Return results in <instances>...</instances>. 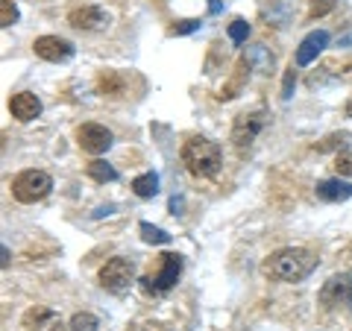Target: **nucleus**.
I'll use <instances>...</instances> for the list:
<instances>
[{"instance_id":"obj_3","label":"nucleus","mask_w":352,"mask_h":331,"mask_svg":"<svg viewBox=\"0 0 352 331\" xmlns=\"http://www.w3.org/2000/svg\"><path fill=\"white\" fill-rule=\"evenodd\" d=\"M179 275H182V255H176V252H164V255L156 258V270H150L144 279H141V288H144V293L164 296L168 290L176 288Z\"/></svg>"},{"instance_id":"obj_21","label":"nucleus","mask_w":352,"mask_h":331,"mask_svg":"<svg viewBox=\"0 0 352 331\" xmlns=\"http://www.w3.org/2000/svg\"><path fill=\"white\" fill-rule=\"evenodd\" d=\"M250 36V24L244 18H235L232 24H229V38H232V44H244Z\"/></svg>"},{"instance_id":"obj_9","label":"nucleus","mask_w":352,"mask_h":331,"mask_svg":"<svg viewBox=\"0 0 352 331\" xmlns=\"http://www.w3.org/2000/svg\"><path fill=\"white\" fill-rule=\"evenodd\" d=\"M21 328L24 331H65V323L62 317L53 311V308H44V305H36L21 317Z\"/></svg>"},{"instance_id":"obj_28","label":"nucleus","mask_w":352,"mask_h":331,"mask_svg":"<svg viewBox=\"0 0 352 331\" xmlns=\"http://www.w3.org/2000/svg\"><path fill=\"white\" fill-rule=\"evenodd\" d=\"M200 30V21H179V24H173V36H188V32Z\"/></svg>"},{"instance_id":"obj_18","label":"nucleus","mask_w":352,"mask_h":331,"mask_svg":"<svg viewBox=\"0 0 352 331\" xmlns=\"http://www.w3.org/2000/svg\"><path fill=\"white\" fill-rule=\"evenodd\" d=\"M85 173L91 176L94 182H100V185H106V182H115V179H118V170H115L109 161H100V159H94L91 164H88Z\"/></svg>"},{"instance_id":"obj_6","label":"nucleus","mask_w":352,"mask_h":331,"mask_svg":"<svg viewBox=\"0 0 352 331\" xmlns=\"http://www.w3.org/2000/svg\"><path fill=\"white\" fill-rule=\"evenodd\" d=\"M267 120H270V115L264 112V109H252V112L238 115L235 124H232V144L238 150H247L252 141L258 138V132L267 126Z\"/></svg>"},{"instance_id":"obj_32","label":"nucleus","mask_w":352,"mask_h":331,"mask_svg":"<svg viewBox=\"0 0 352 331\" xmlns=\"http://www.w3.org/2000/svg\"><path fill=\"white\" fill-rule=\"evenodd\" d=\"M346 117H352V97L346 100Z\"/></svg>"},{"instance_id":"obj_23","label":"nucleus","mask_w":352,"mask_h":331,"mask_svg":"<svg viewBox=\"0 0 352 331\" xmlns=\"http://www.w3.org/2000/svg\"><path fill=\"white\" fill-rule=\"evenodd\" d=\"M335 6H338V0H311V6H308V18H326Z\"/></svg>"},{"instance_id":"obj_10","label":"nucleus","mask_w":352,"mask_h":331,"mask_svg":"<svg viewBox=\"0 0 352 331\" xmlns=\"http://www.w3.org/2000/svg\"><path fill=\"white\" fill-rule=\"evenodd\" d=\"M32 50L36 56L44 62H68L74 56V44L68 38H59V36H41L32 41Z\"/></svg>"},{"instance_id":"obj_30","label":"nucleus","mask_w":352,"mask_h":331,"mask_svg":"<svg viewBox=\"0 0 352 331\" xmlns=\"http://www.w3.org/2000/svg\"><path fill=\"white\" fill-rule=\"evenodd\" d=\"M208 12H212V15L220 12V0H208Z\"/></svg>"},{"instance_id":"obj_27","label":"nucleus","mask_w":352,"mask_h":331,"mask_svg":"<svg viewBox=\"0 0 352 331\" xmlns=\"http://www.w3.org/2000/svg\"><path fill=\"white\" fill-rule=\"evenodd\" d=\"M294 85H296V71L291 65V68L285 71V80H282V100H291L294 97Z\"/></svg>"},{"instance_id":"obj_13","label":"nucleus","mask_w":352,"mask_h":331,"mask_svg":"<svg viewBox=\"0 0 352 331\" xmlns=\"http://www.w3.org/2000/svg\"><path fill=\"white\" fill-rule=\"evenodd\" d=\"M9 112H12L15 120L27 124V120H36L41 115V100L32 91H18L9 97Z\"/></svg>"},{"instance_id":"obj_26","label":"nucleus","mask_w":352,"mask_h":331,"mask_svg":"<svg viewBox=\"0 0 352 331\" xmlns=\"http://www.w3.org/2000/svg\"><path fill=\"white\" fill-rule=\"evenodd\" d=\"M335 173H338V176H352V152H338V159H335Z\"/></svg>"},{"instance_id":"obj_33","label":"nucleus","mask_w":352,"mask_h":331,"mask_svg":"<svg viewBox=\"0 0 352 331\" xmlns=\"http://www.w3.org/2000/svg\"><path fill=\"white\" fill-rule=\"evenodd\" d=\"M340 44H344V47H346V44H352V36H346V38H340Z\"/></svg>"},{"instance_id":"obj_2","label":"nucleus","mask_w":352,"mask_h":331,"mask_svg":"<svg viewBox=\"0 0 352 331\" xmlns=\"http://www.w3.org/2000/svg\"><path fill=\"white\" fill-rule=\"evenodd\" d=\"M179 159L185 164V170L191 176H200V179H208L220 170L223 164V152H220V144L212 138H203V135H194L182 144L179 150Z\"/></svg>"},{"instance_id":"obj_15","label":"nucleus","mask_w":352,"mask_h":331,"mask_svg":"<svg viewBox=\"0 0 352 331\" xmlns=\"http://www.w3.org/2000/svg\"><path fill=\"white\" fill-rule=\"evenodd\" d=\"M247 76H250V62L241 59V62H238V71H235L232 80H229V85L220 88L217 100H232V97H238V91H241V88H244V82H247Z\"/></svg>"},{"instance_id":"obj_31","label":"nucleus","mask_w":352,"mask_h":331,"mask_svg":"<svg viewBox=\"0 0 352 331\" xmlns=\"http://www.w3.org/2000/svg\"><path fill=\"white\" fill-rule=\"evenodd\" d=\"M0 252H3V261H0V267H9V247H3V249H0Z\"/></svg>"},{"instance_id":"obj_14","label":"nucleus","mask_w":352,"mask_h":331,"mask_svg":"<svg viewBox=\"0 0 352 331\" xmlns=\"http://www.w3.org/2000/svg\"><path fill=\"white\" fill-rule=\"evenodd\" d=\"M314 194H317V200H320V203H344V200H349V196H352V185L338 176V179L317 182Z\"/></svg>"},{"instance_id":"obj_4","label":"nucleus","mask_w":352,"mask_h":331,"mask_svg":"<svg viewBox=\"0 0 352 331\" xmlns=\"http://www.w3.org/2000/svg\"><path fill=\"white\" fill-rule=\"evenodd\" d=\"M50 191H53V179H50V173H44V170H24L12 179V196L24 205L44 200Z\"/></svg>"},{"instance_id":"obj_16","label":"nucleus","mask_w":352,"mask_h":331,"mask_svg":"<svg viewBox=\"0 0 352 331\" xmlns=\"http://www.w3.org/2000/svg\"><path fill=\"white\" fill-rule=\"evenodd\" d=\"M132 194L141 196V200H150V196H156L159 194V176L147 170V173H141L132 179Z\"/></svg>"},{"instance_id":"obj_25","label":"nucleus","mask_w":352,"mask_h":331,"mask_svg":"<svg viewBox=\"0 0 352 331\" xmlns=\"http://www.w3.org/2000/svg\"><path fill=\"white\" fill-rule=\"evenodd\" d=\"M120 88H124V80H120V76H115V73H103V76H100V91H103V94L120 91Z\"/></svg>"},{"instance_id":"obj_12","label":"nucleus","mask_w":352,"mask_h":331,"mask_svg":"<svg viewBox=\"0 0 352 331\" xmlns=\"http://www.w3.org/2000/svg\"><path fill=\"white\" fill-rule=\"evenodd\" d=\"M326 44H329V32L326 30L308 32V36L300 41V47H296V68H305V65H311L326 50Z\"/></svg>"},{"instance_id":"obj_24","label":"nucleus","mask_w":352,"mask_h":331,"mask_svg":"<svg viewBox=\"0 0 352 331\" xmlns=\"http://www.w3.org/2000/svg\"><path fill=\"white\" fill-rule=\"evenodd\" d=\"M346 141L349 135L346 132H340V135H329L323 144H317V152H329V150H338V147H346Z\"/></svg>"},{"instance_id":"obj_7","label":"nucleus","mask_w":352,"mask_h":331,"mask_svg":"<svg viewBox=\"0 0 352 331\" xmlns=\"http://www.w3.org/2000/svg\"><path fill=\"white\" fill-rule=\"evenodd\" d=\"M320 305L326 311L332 308H352V273H340V275H332L323 288H320Z\"/></svg>"},{"instance_id":"obj_5","label":"nucleus","mask_w":352,"mask_h":331,"mask_svg":"<svg viewBox=\"0 0 352 331\" xmlns=\"http://www.w3.org/2000/svg\"><path fill=\"white\" fill-rule=\"evenodd\" d=\"M132 282H135V261L132 258L115 255L100 267V288L109 293H124Z\"/></svg>"},{"instance_id":"obj_34","label":"nucleus","mask_w":352,"mask_h":331,"mask_svg":"<svg viewBox=\"0 0 352 331\" xmlns=\"http://www.w3.org/2000/svg\"><path fill=\"white\" fill-rule=\"evenodd\" d=\"M129 331H141V328H138V326H132ZM144 331H156V328H144Z\"/></svg>"},{"instance_id":"obj_22","label":"nucleus","mask_w":352,"mask_h":331,"mask_svg":"<svg viewBox=\"0 0 352 331\" xmlns=\"http://www.w3.org/2000/svg\"><path fill=\"white\" fill-rule=\"evenodd\" d=\"M18 21V6L12 0H0V27H12Z\"/></svg>"},{"instance_id":"obj_29","label":"nucleus","mask_w":352,"mask_h":331,"mask_svg":"<svg viewBox=\"0 0 352 331\" xmlns=\"http://www.w3.org/2000/svg\"><path fill=\"white\" fill-rule=\"evenodd\" d=\"M106 214H115V205H100L94 212V217H106Z\"/></svg>"},{"instance_id":"obj_1","label":"nucleus","mask_w":352,"mask_h":331,"mask_svg":"<svg viewBox=\"0 0 352 331\" xmlns=\"http://www.w3.org/2000/svg\"><path fill=\"white\" fill-rule=\"evenodd\" d=\"M314 270H317V255L314 252H308V249H302V247L276 249L267 261H264V273H267L273 282H285V284L302 282Z\"/></svg>"},{"instance_id":"obj_19","label":"nucleus","mask_w":352,"mask_h":331,"mask_svg":"<svg viewBox=\"0 0 352 331\" xmlns=\"http://www.w3.org/2000/svg\"><path fill=\"white\" fill-rule=\"evenodd\" d=\"M138 231H141V238H144V244H156V247H164V244H170V235L164 229L159 226H153V223H138Z\"/></svg>"},{"instance_id":"obj_11","label":"nucleus","mask_w":352,"mask_h":331,"mask_svg":"<svg viewBox=\"0 0 352 331\" xmlns=\"http://www.w3.org/2000/svg\"><path fill=\"white\" fill-rule=\"evenodd\" d=\"M68 24L76 30H85V32H94V30H106L109 27V15L106 9L100 6H80L68 15Z\"/></svg>"},{"instance_id":"obj_8","label":"nucleus","mask_w":352,"mask_h":331,"mask_svg":"<svg viewBox=\"0 0 352 331\" xmlns=\"http://www.w3.org/2000/svg\"><path fill=\"white\" fill-rule=\"evenodd\" d=\"M76 141H80V150L88 156H103V152L112 147V132L100 124H82L76 129Z\"/></svg>"},{"instance_id":"obj_17","label":"nucleus","mask_w":352,"mask_h":331,"mask_svg":"<svg viewBox=\"0 0 352 331\" xmlns=\"http://www.w3.org/2000/svg\"><path fill=\"white\" fill-rule=\"evenodd\" d=\"M244 59L250 62V68H256L261 73H270L273 71V53H267V47L264 44H256V47H250L244 53Z\"/></svg>"},{"instance_id":"obj_20","label":"nucleus","mask_w":352,"mask_h":331,"mask_svg":"<svg viewBox=\"0 0 352 331\" xmlns=\"http://www.w3.org/2000/svg\"><path fill=\"white\" fill-rule=\"evenodd\" d=\"M68 328L71 331H97V328H100V319H97L94 314H88V311H80V314L71 317Z\"/></svg>"}]
</instances>
